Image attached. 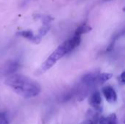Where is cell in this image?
I'll return each instance as SVG.
<instances>
[{"label": "cell", "instance_id": "obj_11", "mask_svg": "<svg viewBox=\"0 0 125 124\" xmlns=\"http://www.w3.org/2000/svg\"><path fill=\"white\" fill-rule=\"evenodd\" d=\"M0 124H9V121L5 113H0Z\"/></svg>", "mask_w": 125, "mask_h": 124}, {"label": "cell", "instance_id": "obj_7", "mask_svg": "<svg viewBox=\"0 0 125 124\" xmlns=\"http://www.w3.org/2000/svg\"><path fill=\"white\" fill-rule=\"evenodd\" d=\"M17 34L19 35V36H21V37H24V38L29 39V41H31V42L35 43V44H38L41 41V37H39L38 35L34 36L33 34V32L31 31H19L18 33H17Z\"/></svg>", "mask_w": 125, "mask_h": 124}, {"label": "cell", "instance_id": "obj_1", "mask_svg": "<svg viewBox=\"0 0 125 124\" xmlns=\"http://www.w3.org/2000/svg\"><path fill=\"white\" fill-rule=\"evenodd\" d=\"M4 84L25 99L35 97L41 92V86L37 82L23 75L13 74L8 76Z\"/></svg>", "mask_w": 125, "mask_h": 124}, {"label": "cell", "instance_id": "obj_2", "mask_svg": "<svg viewBox=\"0 0 125 124\" xmlns=\"http://www.w3.org/2000/svg\"><path fill=\"white\" fill-rule=\"evenodd\" d=\"M81 36L74 34V36L72 38L62 43L42 64L38 72L42 73L50 69L55 65V64L59 59L64 57L67 53L71 52L75 48L78 47L81 44Z\"/></svg>", "mask_w": 125, "mask_h": 124}, {"label": "cell", "instance_id": "obj_5", "mask_svg": "<svg viewBox=\"0 0 125 124\" xmlns=\"http://www.w3.org/2000/svg\"><path fill=\"white\" fill-rule=\"evenodd\" d=\"M102 96L99 91H96L93 92L89 99V105L94 108L96 111L101 112L102 110Z\"/></svg>", "mask_w": 125, "mask_h": 124}, {"label": "cell", "instance_id": "obj_6", "mask_svg": "<svg viewBox=\"0 0 125 124\" xmlns=\"http://www.w3.org/2000/svg\"><path fill=\"white\" fill-rule=\"evenodd\" d=\"M103 94L109 103H114L117 100V94L116 91L111 86H105L102 90Z\"/></svg>", "mask_w": 125, "mask_h": 124}, {"label": "cell", "instance_id": "obj_12", "mask_svg": "<svg viewBox=\"0 0 125 124\" xmlns=\"http://www.w3.org/2000/svg\"><path fill=\"white\" fill-rule=\"evenodd\" d=\"M125 72H123L120 75H119V82H120V83L122 84V85H124L125 83Z\"/></svg>", "mask_w": 125, "mask_h": 124}, {"label": "cell", "instance_id": "obj_10", "mask_svg": "<svg viewBox=\"0 0 125 124\" xmlns=\"http://www.w3.org/2000/svg\"><path fill=\"white\" fill-rule=\"evenodd\" d=\"M112 77H113V74L111 73H108V72H104L102 74L100 73L98 75V78H97V83L100 84L104 83L107 82L108 80H109Z\"/></svg>", "mask_w": 125, "mask_h": 124}, {"label": "cell", "instance_id": "obj_4", "mask_svg": "<svg viewBox=\"0 0 125 124\" xmlns=\"http://www.w3.org/2000/svg\"><path fill=\"white\" fill-rule=\"evenodd\" d=\"M20 67L18 62L15 61H10L4 64L0 69V73L3 75H12Z\"/></svg>", "mask_w": 125, "mask_h": 124}, {"label": "cell", "instance_id": "obj_13", "mask_svg": "<svg viewBox=\"0 0 125 124\" xmlns=\"http://www.w3.org/2000/svg\"><path fill=\"white\" fill-rule=\"evenodd\" d=\"M96 124L95 121H93V120H90V121H89L87 122V124Z\"/></svg>", "mask_w": 125, "mask_h": 124}, {"label": "cell", "instance_id": "obj_3", "mask_svg": "<svg viewBox=\"0 0 125 124\" xmlns=\"http://www.w3.org/2000/svg\"><path fill=\"white\" fill-rule=\"evenodd\" d=\"M100 72L98 71L91 72L86 75H84L81 79V83L82 85L88 87L89 88H91L96 86L97 83V78Z\"/></svg>", "mask_w": 125, "mask_h": 124}, {"label": "cell", "instance_id": "obj_8", "mask_svg": "<svg viewBox=\"0 0 125 124\" xmlns=\"http://www.w3.org/2000/svg\"><path fill=\"white\" fill-rule=\"evenodd\" d=\"M117 117L116 114L112 113L108 117H101L99 120V124H117Z\"/></svg>", "mask_w": 125, "mask_h": 124}, {"label": "cell", "instance_id": "obj_9", "mask_svg": "<svg viewBox=\"0 0 125 124\" xmlns=\"http://www.w3.org/2000/svg\"><path fill=\"white\" fill-rule=\"evenodd\" d=\"M92 30V28L90 26L87 25L86 23H83L82 25H81L79 27L77 28V29L75 31V35H78V36H81L83 34L87 33L89 31H90Z\"/></svg>", "mask_w": 125, "mask_h": 124}]
</instances>
